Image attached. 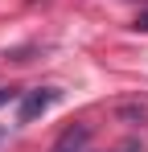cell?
<instances>
[{
    "label": "cell",
    "mask_w": 148,
    "mask_h": 152,
    "mask_svg": "<svg viewBox=\"0 0 148 152\" xmlns=\"http://www.w3.org/2000/svg\"><path fill=\"white\" fill-rule=\"evenodd\" d=\"M58 99H62V91H58V86L25 91V95H21V107H17V119H21V124H33V119H41V115H45Z\"/></svg>",
    "instance_id": "cell-1"
},
{
    "label": "cell",
    "mask_w": 148,
    "mask_h": 152,
    "mask_svg": "<svg viewBox=\"0 0 148 152\" xmlns=\"http://www.w3.org/2000/svg\"><path fill=\"white\" fill-rule=\"evenodd\" d=\"M86 140H91V127H86V124H74V127L62 132V140L53 144V152H82Z\"/></svg>",
    "instance_id": "cell-2"
},
{
    "label": "cell",
    "mask_w": 148,
    "mask_h": 152,
    "mask_svg": "<svg viewBox=\"0 0 148 152\" xmlns=\"http://www.w3.org/2000/svg\"><path fill=\"white\" fill-rule=\"evenodd\" d=\"M12 99H21V91H12V86H8V91H0V107H4V103H12Z\"/></svg>",
    "instance_id": "cell-3"
},
{
    "label": "cell",
    "mask_w": 148,
    "mask_h": 152,
    "mask_svg": "<svg viewBox=\"0 0 148 152\" xmlns=\"http://www.w3.org/2000/svg\"><path fill=\"white\" fill-rule=\"evenodd\" d=\"M136 29H144V33H148V12H140V17H136Z\"/></svg>",
    "instance_id": "cell-4"
},
{
    "label": "cell",
    "mask_w": 148,
    "mask_h": 152,
    "mask_svg": "<svg viewBox=\"0 0 148 152\" xmlns=\"http://www.w3.org/2000/svg\"><path fill=\"white\" fill-rule=\"evenodd\" d=\"M123 152H136V148H123Z\"/></svg>",
    "instance_id": "cell-5"
}]
</instances>
